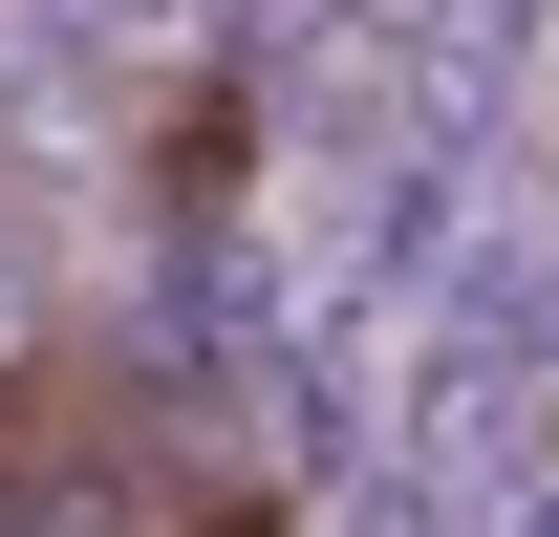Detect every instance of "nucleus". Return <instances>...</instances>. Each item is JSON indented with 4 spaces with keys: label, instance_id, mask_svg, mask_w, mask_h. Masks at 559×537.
<instances>
[{
    "label": "nucleus",
    "instance_id": "2",
    "mask_svg": "<svg viewBox=\"0 0 559 537\" xmlns=\"http://www.w3.org/2000/svg\"><path fill=\"white\" fill-rule=\"evenodd\" d=\"M194 537H259V516H194Z\"/></svg>",
    "mask_w": 559,
    "mask_h": 537
},
{
    "label": "nucleus",
    "instance_id": "1",
    "mask_svg": "<svg viewBox=\"0 0 559 537\" xmlns=\"http://www.w3.org/2000/svg\"><path fill=\"white\" fill-rule=\"evenodd\" d=\"M345 22H388V44H409V65H452V44H495V22H516V0H345Z\"/></svg>",
    "mask_w": 559,
    "mask_h": 537
}]
</instances>
